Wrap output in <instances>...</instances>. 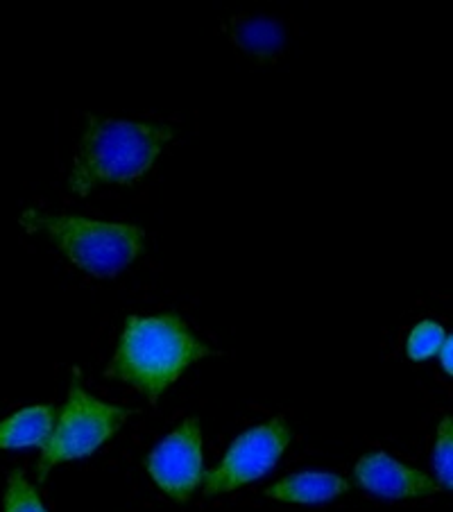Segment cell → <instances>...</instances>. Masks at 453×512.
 I'll use <instances>...</instances> for the list:
<instances>
[{
  "label": "cell",
  "mask_w": 453,
  "mask_h": 512,
  "mask_svg": "<svg viewBox=\"0 0 453 512\" xmlns=\"http://www.w3.org/2000/svg\"><path fill=\"white\" fill-rule=\"evenodd\" d=\"M3 510L5 512H48L41 494L28 479H25L21 469H14L10 479H7Z\"/></svg>",
  "instance_id": "obj_11"
},
{
  "label": "cell",
  "mask_w": 453,
  "mask_h": 512,
  "mask_svg": "<svg viewBox=\"0 0 453 512\" xmlns=\"http://www.w3.org/2000/svg\"><path fill=\"white\" fill-rule=\"evenodd\" d=\"M55 426V408L39 404L5 417L0 422V449L44 447Z\"/></svg>",
  "instance_id": "obj_9"
},
{
  "label": "cell",
  "mask_w": 453,
  "mask_h": 512,
  "mask_svg": "<svg viewBox=\"0 0 453 512\" xmlns=\"http://www.w3.org/2000/svg\"><path fill=\"white\" fill-rule=\"evenodd\" d=\"M349 492V481L331 472H299L272 483L270 499L284 503H327Z\"/></svg>",
  "instance_id": "obj_8"
},
{
  "label": "cell",
  "mask_w": 453,
  "mask_h": 512,
  "mask_svg": "<svg viewBox=\"0 0 453 512\" xmlns=\"http://www.w3.org/2000/svg\"><path fill=\"white\" fill-rule=\"evenodd\" d=\"M290 440L293 431L284 417L247 429L229 445L220 463L204 474V497H220L263 479L284 456Z\"/></svg>",
  "instance_id": "obj_5"
},
{
  "label": "cell",
  "mask_w": 453,
  "mask_h": 512,
  "mask_svg": "<svg viewBox=\"0 0 453 512\" xmlns=\"http://www.w3.org/2000/svg\"><path fill=\"white\" fill-rule=\"evenodd\" d=\"M444 340H447V336H444L442 324L424 320L420 324H415L413 331H410L406 354L410 361H426V358L440 354Z\"/></svg>",
  "instance_id": "obj_12"
},
{
  "label": "cell",
  "mask_w": 453,
  "mask_h": 512,
  "mask_svg": "<svg viewBox=\"0 0 453 512\" xmlns=\"http://www.w3.org/2000/svg\"><path fill=\"white\" fill-rule=\"evenodd\" d=\"M440 361H442V368L447 374L453 377V334L444 340V345L440 349Z\"/></svg>",
  "instance_id": "obj_14"
},
{
  "label": "cell",
  "mask_w": 453,
  "mask_h": 512,
  "mask_svg": "<svg viewBox=\"0 0 453 512\" xmlns=\"http://www.w3.org/2000/svg\"><path fill=\"white\" fill-rule=\"evenodd\" d=\"M211 354L175 313L132 315L109 361L107 377L139 390L152 404L191 368Z\"/></svg>",
  "instance_id": "obj_1"
},
{
  "label": "cell",
  "mask_w": 453,
  "mask_h": 512,
  "mask_svg": "<svg viewBox=\"0 0 453 512\" xmlns=\"http://www.w3.org/2000/svg\"><path fill=\"white\" fill-rule=\"evenodd\" d=\"M21 225L50 238L73 266L93 277H111L134 263L145 250V232L136 225L105 223L66 213L25 211Z\"/></svg>",
  "instance_id": "obj_3"
},
{
  "label": "cell",
  "mask_w": 453,
  "mask_h": 512,
  "mask_svg": "<svg viewBox=\"0 0 453 512\" xmlns=\"http://www.w3.org/2000/svg\"><path fill=\"white\" fill-rule=\"evenodd\" d=\"M173 136V127L168 125L89 116L68 184L78 195H89L100 186L139 182Z\"/></svg>",
  "instance_id": "obj_2"
},
{
  "label": "cell",
  "mask_w": 453,
  "mask_h": 512,
  "mask_svg": "<svg viewBox=\"0 0 453 512\" xmlns=\"http://www.w3.org/2000/svg\"><path fill=\"white\" fill-rule=\"evenodd\" d=\"M433 465L444 488L453 490V420L444 417L433 449Z\"/></svg>",
  "instance_id": "obj_13"
},
{
  "label": "cell",
  "mask_w": 453,
  "mask_h": 512,
  "mask_svg": "<svg viewBox=\"0 0 453 512\" xmlns=\"http://www.w3.org/2000/svg\"><path fill=\"white\" fill-rule=\"evenodd\" d=\"M354 479L365 492L381 499H420L438 492V483L422 469L408 467L386 451H374L358 458Z\"/></svg>",
  "instance_id": "obj_7"
},
{
  "label": "cell",
  "mask_w": 453,
  "mask_h": 512,
  "mask_svg": "<svg viewBox=\"0 0 453 512\" xmlns=\"http://www.w3.org/2000/svg\"><path fill=\"white\" fill-rule=\"evenodd\" d=\"M229 37L238 48L256 57H272L284 46V28L263 16H236L229 23Z\"/></svg>",
  "instance_id": "obj_10"
},
{
  "label": "cell",
  "mask_w": 453,
  "mask_h": 512,
  "mask_svg": "<svg viewBox=\"0 0 453 512\" xmlns=\"http://www.w3.org/2000/svg\"><path fill=\"white\" fill-rule=\"evenodd\" d=\"M145 472L168 499L184 503L204 483L202 429L195 417H188L168 433L145 458Z\"/></svg>",
  "instance_id": "obj_6"
},
{
  "label": "cell",
  "mask_w": 453,
  "mask_h": 512,
  "mask_svg": "<svg viewBox=\"0 0 453 512\" xmlns=\"http://www.w3.org/2000/svg\"><path fill=\"white\" fill-rule=\"evenodd\" d=\"M127 417H130L127 408L93 397L89 390L82 388L78 379H73L66 404L55 420L53 433L41 447V458L37 463L39 479H46V474L57 465L91 456L111 435L118 433Z\"/></svg>",
  "instance_id": "obj_4"
}]
</instances>
